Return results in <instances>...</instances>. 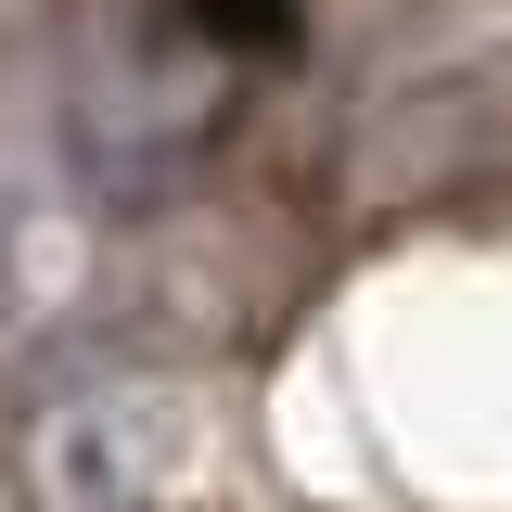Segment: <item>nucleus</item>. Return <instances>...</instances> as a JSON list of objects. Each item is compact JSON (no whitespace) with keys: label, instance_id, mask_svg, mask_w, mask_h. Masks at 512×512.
Segmentation results:
<instances>
[{"label":"nucleus","instance_id":"nucleus-1","mask_svg":"<svg viewBox=\"0 0 512 512\" xmlns=\"http://www.w3.org/2000/svg\"><path fill=\"white\" fill-rule=\"evenodd\" d=\"M167 461H180V397L141 372H64L26 397L0 500L13 512H167Z\"/></svg>","mask_w":512,"mask_h":512},{"label":"nucleus","instance_id":"nucleus-2","mask_svg":"<svg viewBox=\"0 0 512 512\" xmlns=\"http://www.w3.org/2000/svg\"><path fill=\"white\" fill-rule=\"evenodd\" d=\"M372 167H384V192H461V180H487V167H512V64L423 90L410 116L384 128Z\"/></svg>","mask_w":512,"mask_h":512},{"label":"nucleus","instance_id":"nucleus-3","mask_svg":"<svg viewBox=\"0 0 512 512\" xmlns=\"http://www.w3.org/2000/svg\"><path fill=\"white\" fill-rule=\"evenodd\" d=\"M192 52H295V0H167Z\"/></svg>","mask_w":512,"mask_h":512}]
</instances>
